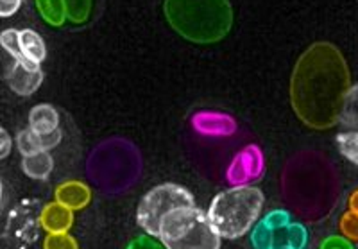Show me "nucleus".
I'll return each instance as SVG.
<instances>
[{
	"instance_id": "nucleus-19",
	"label": "nucleus",
	"mask_w": 358,
	"mask_h": 249,
	"mask_svg": "<svg viewBox=\"0 0 358 249\" xmlns=\"http://www.w3.org/2000/svg\"><path fill=\"white\" fill-rule=\"evenodd\" d=\"M337 145L344 158L358 165V131H346L337 135Z\"/></svg>"
},
{
	"instance_id": "nucleus-14",
	"label": "nucleus",
	"mask_w": 358,
	"mask_h": 249,
	"mask_svg": "<svg viewBox=\"0 0 358 249\" xmlns=\"http://www.w3.org/2000/svg\"><path fill=\"white\" fill-rule=\"evenodd\" d=\"M90 188L79 181H66L62 187H57L56 199L70 210H81L90 203Z\"/></svg>"
},
{
	"instance_id": "nucleus-26",
	"label": "nucleus",
	"mask_w": 358,
	"mask_h": 249,
	"mask_svg": "<svg viewBox=\"0 0 358 249\" xmlns=\"http://www.w3.org/2000/svg\"><path fill=\"white\" fill-rule=\"evenodd\" d=\"M127 249H163L162 246H158V242L151 241V239L147 237H140L133 242Z\"/></svg>"
},
{
	"instance_id": "nucleus-6",
	"label": "nucleus",
	"mask_w": 358,
	"mask_h": 249,
	"mask_svg": "<svg viewBox=\"0 0 358 249\" xmlns=\"http://www.w3.org/2000/svg\"><path fill=\"white\" fill-rule=\"evenodd\" d=\"M251 241L255 249H305L308 233L303 225H292L289 213L274 210L255 226Z\"/></svg>"
},
{
	"instance_id": "nucleus-17",
	"label": "nucleus",
	"mask_w": 358,
	"mask_h": 249,
	"mask_svg": "<svg viewBox=\"0 0 358 249\" xmlns=\"http://www.w3.org/2000/svg\"><path fill=\"white\" fill-rule=\"evenodd\" d=\"M36 8L47 24L59 27L66 20L65 0H36Z\"/></svg>"
},
{
	"instance_id": "nucleus-13",
	"label": "nucleus",
	"mask_w": 358,
	"mask_h": 249,
	"mask_svg": "<svg viewBox=\"0 0 358 249\" xmlns=\"http://www.w3.org/2000/svg\"><path fill=\"white\" fill-rule=\"evenodd\" d=\"M29 127L38 135H52L59 131V115L50 104H38L29 115Z\"/></svg>"
},
{
	"instance_id": "nucleus-15",
	"label": "nucleus",
	"mask_w": 358,
	"mask_h": 249,
	"mask_svg": "<svg viewBox=\"0 0 358 249\" xmlns=\"http://www.w3.org/2000/svg\"><path fill=\"white\" fill-rule=\"evenodd\" d=\"M22 169L33 180H47L54 169V159L49 155V151L24 156V159H22Z\"/></svg>"
},
{
	"instance_id": "nucleus-10",
	"label": "nucleus",
	"mask_w": 358,
	"mask_h": 249,
	"mask_svg": "<svg viewBox=\"0 0 358 249\" xmlns=\"http://www.w3.org/2000/svg\"><path fill=\"white\" fill-rule=\"evenodd\" d=\"M192 126L204 136H229L236 131L235 119L219 111H197L192 117Z\"/></svg>"
},
{
	"instance_id": "nucleus-11",
	"label": "nucleus",
	"mask_w": 358,
	"mask_h": 249,
	"mask_svg": "<svg viewBox=\"0 0 358 249\" xmlns=\"http://www.w3.org/2000/svg\"><path fill=\"white\" fill-rule=\"evenodd\" d=\"M59 142H62V131H56L52 135H38L36 131H33L31 127L20 131V135L17 138L18 151L24 156L36 155V152L41 151H50Z\"/></svg>"
},
{
	"instance_id": "nucleus-20",
	"label": "nucleus",
	"mask_w": 358,
	"mask_h": 249,
	"mask_svg": "<svg viewBox=\"0 0 358 249\" xmlns=\"http://www.w3.org/2000/svg\"><path fill=\"white\" fill-rule=\"evenodd\" d=\"M66 18L73 24H85L92 11V0H65Z\"/></svg>"
},
{
	"instance_id": "nucleus-25",
	"label": "nucleus",
	"mask_w": 358,
	"mask_h": 249,
	"mask_svg": "<svg viewBox=\"0 0 358 249\" xmlns=\"http://www.w3.org/2000/svg\"><path fill=\"white\" fill-rule=\"evenodd\" d=\"M22 0H0V17H11L20 8Z\"/></svg>"
},
{
	"instance_id": "nucleus-7",
	"label": "nucleus",
	"mask_w": 358,
	"mask_h": 249,
	"mask_svg": "<svg viewBox=\"0 0 358 249\" xmlns=\"http://www.w3.org/2000/svg\"><path fill=\"white\" fill-rule=\"evenodd\" d=\"M43 208L40 201H22L9 213L4 229L6 249H25L36 241Z\"/></svg>"
},
{
	"instance_id": "nucleus-23",
	"label": "nucleus",
	"mask_w": 358,
	"mask_h": 249,
	"mask_svg": "<svg viewBox=\"0 0 358 249\" xmlns=\"http://www.w3.org/2000/svg\"><path fill=\"white\" fill-rule=\"evenodd\" d=\"M341 232L342 235L350 241H358V213L346 212L341 219Z\"/></svg>"
},
{
	"instance_id": "nucleus-27",
	"label": "nucleus",
	"mask_w": 358,
	"mask_h": 249,
	"mask_svg": "<svg viewBox=\"0 0 358 249\" xmlns=\"http://www.w3.org/2000/svg\"><path fill=\"white\" fill-rule=\"evenodd\" d=\"M0 143H2V151H0V158H8L9 149H11V138H9L8 131H0Z\"/></svg>"
},
{
	"instance_id": "nucleus-1",
	"label": "nucleus",
	"mask_w": 358,
	"mask_h": 249,
	"mask_svg": "<svg viewBox=\"0 0 358 249\" xmlns=\"http://www.w3.org/2000/svg\"><path fill=\"white\" fill-rule=\"evenodd\" d=\"M350 90L344 57L330 43H315L297 62L292 76V104L312 127L338 122L342 102Z\"/></svg>"
},
{
	"instance_id": "nucleus-8",
	"label": "nucleus",
	"mask_w": 358,
	"mask_h": 249,
	"mask_svg": "<svg viewBox=\"0 0 358 249\" xmlns=\"http://www.w3.org/2000/svg\"><path fill=\"white\" fill-rule=\"evenodd\" d=\"M265 162L262 149L258 145H248L241 152H236L235 158L229 164L226 178L233 187H244L251 181L258 180L264 172Z\"/></svg>"
},
{
	"instance_id": "nucleus-4",
	"label": "nucleus",
	"mask_w": 358,
	"mask_h": 249,
	"mask_svg": "<svg viewBox=\"0 0 358 249\" xmlns=\"http://www.w3.org/2000/svg\"><path fill=\"white\" fill-rule=\"evenodd\" d=\"M158 239L165 249H220L222 237L206 212L183 206L163 219Z\"/></svg>"
},
{
	"instance_id": "nucleus-9",
	"label": "nucleus",
	"mask_w": 358,
	"mask_h": 249,
	"mask_svg": "<svg viewBox=\"0 0 358 249\" xmlns=\"http://www.w3.org/2000/svg\"><path fill=\"white\" fill-rule=\"evenodd\" d=\"M43 83V72L40 69V63H34L27 57L15 59L11 69L8 70V85L15 94L27 97L34 94Z\"/></svg>"
},
{
	"instance_id": "nucleus-2",
	"label": "nucleus",
	"mask_w": 358,
	"mask_h": 249,
	"mask_svg": "<svg viewBox=\"0 0 358 249\" xmlns=\"http://www.w3.org/2000/svg\"><path fill=\"white\" fill-rule=\"evenodd\" d=\"M165 15L181 36L196 43L222 40L233 24L228 0H167Z\"/></svg>"
},
{
	"instance_id": "nucleus-24",
	"label": "nucleus",
	"mask_w": 358,
	"mask_h": 249,
	"mask_svg": "<svg viewBox=\"0 0 358 249\" xmlns=\"http://www.w3.org/2000/svg\"><path fill=\"white\" fill-rule=\"evenodd\" d=\"M321 249H353V246L346 237H330L322 242Z\"/></svg>"
},
{
	"instance_id": "nucleus-18",
	"label": "nucleus",
	"mask_w": 358,
	"mask_h": 249,
	"mask_svg": "<svg viewBox=\"0 0 358 249\" xmlns=\"http://www.w3.org/2000/svg\"><path fill=\"white\" fill-rule=\"evenodd\" d=\"M338 122L344 126H358V83L350 86L344 102H342Z\"/></svg>"
},
{
	"instance_id": "nucleus-12",
	"label": "nucleus",
	"mask_w": 358,
	"mask_h": 249,
	"mask_svg": "<svg viewBox=\"0 0 358 249\" xmlns=\"http://www.w3.org/2000/svg\"><path fill=\"white\" fill-rule=\"evenodd\" d=\"M73 225V210L62 204L59 201L56 203L45 204L41 212V226L49 233H66Z\"/></svg>"
},
{
	"instance_id": "nucleus-22",
	"label": "nucleus",
	"mask_w": 358,
	"mask_h": 249,
	"mask_svg": "<svg viewBox=\"0 0 358 249\" xmlns=\"http://www.w3.org/2000/svg\"><path fill=\"white\" fill-rule=\"evenodd\" d=\"M45 249H79L78 242L69 233H50L45 239Z\"/></svg>"
},
{
	"instance_id": "nucleus-16",
	"label": "nucleus",
	"mask_w": 358,
	"mask_h": 249,
	"mask_svg": "<svg viewBox=\"0 0 358 249\" xmlns=\"http://www.w3.org/2000/svg\"><path fill=\"white\" fill-rule=\"evenodd\" d=\"M20 45L24 57H27V59H31L34 63H41L45 59V56H47L43 40H41L40 34L31 31V29L20 31Z\"/></svg>"
},
{
	"instance_id": "nucleus-21",
	"label": "nucleus",
	"mask_w": 358,
	"mask_h": 249,
	"mask_svg": "<svg viewBox=\"0 0 358 249\" xmlns=\"http://www.w3.org/2000/svg\"><path fill=\"white\" fill-rule=\"evenodd\" d=\"M0 43H2V47H4L15 59L24 57L20 45V33L15 31V29H6V31H2V34H0Z\"/></svg>"
},
{
	"instance_id": "nucleus-5",
	"label": "nucleus",
	"mask_w": 358,
	"mask_h": 249,
	"mask_svg": "<svg viewBox=\"0 0 358 249\" xmlns=\"http://www.w3.org/2000/svg\"><path fill=\"white\" fill-rule=\"evenodd\" d=\"M183 206H196L194 196L188 192L187 188L176 183H163L155 187L152 190L143 196L138 204V225L147 235L151 237H159L163 219L171 212Z\"/></svg>"
},
{
	"instance_id": "nucleus-3",
	"label": "nucleus",
	"mask_w": 358,
	"mask_h": 249,
	"mask_svg": "<svg viewBox=\"0 0 358 249\" xmlns=\"http://www.w3.org/2000/svg\"><path fill=\"white\" fill-rule=\"evenodd\" d=\"M264 192L257 187H233L220 192L210 204L208 215L222 239L244 237L264 208Z\"/></svg>"
},
{
	"instance_id": "nucleus-28",
	"label": "nucleus",
	"mask_w": 358,
	"mask_h": 249,
	"mask_svg": "<svg viewBox=\"0 0 358 249\" xmlns=\"http://www.w3.org/2000/svg\"><path fill=\"white\" fill-rule=\"evenodd\" d=\"M350 210L351 212L358 213V190L357 192H353V196L350 197Z\"/></svg>"
}]
</instances>
